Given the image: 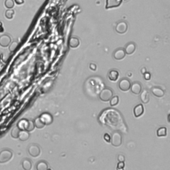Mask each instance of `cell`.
Instances as JSON below:
<instances>
[{"label": "cell", "instance_id": "cell-1", "mask_svg": "<svg viewBox=\"0 0 170 170\" xmlns=\"http://www.w3.org/2000/svg\"><path fill=\"white\" fill-rule=\"evenodd\" d=\"M99 120L104 125L113 130L126 132L127 127L121 114L114 109H107L99 116Z\"/></svg>", "mask_w": 170, "mask_h": 170}, {"label": "cell", "instance_id": "cell-2", "mask_svg": "<svg viewBox=\"0 0 170 170\" xmlns=\"http://www.w3.org/2000/svg\"><path fill=\"white\" fill-rule=\"evenodd\" d=\"M13 157V152L9 149H4L0 151V164H5Z\"/></svg>", "mask_w": 170, "mask_h": 170}, {"label": "cell", "instance_id": "cell-3", "mask_svg": "<svg viewBox=\"0 0 170 170\" xmlns=\"http://www.w3.org/2000/svg\"><path fill=\"white\" fill-rule=\"evenodd\" d=\"M113 97L112 90L109 88H105L102 89L99 94V98L103 102H108Z\"/></svg>", "mask_w": 170, "mask_h": 170}, {"label": "cell", "instance_id": "cell-4", "mask_svg": "<svg viewBox=\"0 0 170 170\" xmlns=\"http://www.w3.org/2000/svg\"><path fill=\"white\" fill-rule=\"evenodd\" d=\"M112 146L115 147L120 146L122 142V135L118 132H115L112 134V136H110V141Z\"/></svg>", "mask_w": 170, "mask_h": 170}, {"label": "cell", "instance_id": "cell-5", "mask_svg": "<svg viewBox=\"0 0 170 170\" xmlns=\"http://www.w3.org/2000/svg\"><path fill=\"white\" fill-rule=\"evenodd\" d=\"M28 152L32 157H37L41 154V149L37 144H31L28 148Z\"/></svg>", "mask_w": 170, "mask_h": 170}, {"label": "cell", "instance_id": "cell-6", "mask_svg": "<svg viewBox=\"0 0 170 170\" xmlns=\"http://www.w3.org/2000/svg\"><path fill=\"white\" fill-rule=\"evenodd\" d=\"M130 86H131L130 81L127 79H126V78H124V79H122L120 80L118 84L119 88L122 91L124 92H126L127 90H129L130 88Z\"/></svg>", "mask_w": 170, "mask_h": 170}, {"label": "cell", "instance_id": "cell-7", "mask_svg": "<svg viewBox=\"0 0 170 170\" xmlns=\"http://www.w3.org/2000/svg\"><path fill=\"white\" fill-rule=\"evenodd\" d=\"M39 118L45 125H50L53 122V117L49 112L42 113L39 116Z\"/></svg>", "mask_w": 170, "mask_h": 170}, {"label": "cell", "instance_id": "cell-8", "mask_svg": "<svg viewBox=\"0 0 170 170\" xmlns=\"http://www.w3.org/2000/svg\"><path fill=\"white\" fill-rule=\"evenodd\" d=\"M12 42V38L8 35H3L0 36V46L2 47H8Z\"/></svg>", "mask_w": 170, "mask_h": 170}, {"label": "cell", "instance_id": "cell-9", "mask_svg": "<svg viewBox=\"0 0 170 170\" xmlns=\"http://www.w3.org/2000/svg\"><path fill=\"white\" fill-rule=\"evenodd\" d=\"M116 31L118 33H124L127 30V25L125 21H120L116 26Z\"/></svg>", "mask_w": 170, "mask_h": 170}, {"label": "cell", "instance_id": "cell-10", "mask_svg": "<svg viewBox=\"0 0 170 170\" xmlns=\"http://www.w3.org/2000/svg\"><path fill=\"white\" fill-rule=\"evenodd\" d=\"M130 90L132 93L134 94H139L141 92L142 87H141V84L139 82H134L132 84H131L130 86Z\"/></svg>", "mask_w": 170, "mask_h": 170}, {"label": "cell", "instance_id": "cell-11", "mask_svg": "<svg viewBox=\"0 0 170 170\" xmlns=\"http://www.w3.org/2000/svg\"><path fill=\"white\" fill-rule=\"evenodd\" d=\"M126 55V54L124 51V49L122 48H119L118 49H116V50L114 52L113 56H114V58L116 60H122L125 57Z\"/></svg>", "mask_w": 170, "mask_h": 170}, {"label": "cell", "instance_id": "cell-12", "mask_svg": "<svg viewBox=\"0 0 170 170\" xmlns=\"http://www.w3.org/2000/svg\"><path fill=\"white\" fill-rule=\"evenodd\" d=\"M134 114L136 118L140 117L141 115L144 114V108L143 105L141 104H137L134 108Z\"/></svg>", "mask_w": 170, "mask_h": 170}, {"label": "cell", "instance_id": "cell-13", "mask_svg": "<svg viewBox=\"0 0 170 170\" xmlns=\"http://www.w3.org/2000/svg\"><path fill=\"white\" fill-rule=\"evenodd\" d=\"M122 0H106V8L110 9L116 8L121 4Z\"/></svg>", "mask_w": 170, "mask_h": 170}, {"label": "cell", "instance_id": "cell-14", "mask_svg": "<svg viewBox=\"0 0 170 170\" xmlns=\"http://www.w3.org/2000/svg\"><path fill=\"white\" fill-rule=\"evenodd\" d=\"M136 50V45L134 42H130L129 43H127L124 48V51L126 54L127 55H131Z\"/></svg>", "mask_w": 170, "mask_h": 170}, {"label": "cell", "instance_id": "cell-15", "mask_svg": "<svg viewBox=\"0 0 170 170\" xmlns=\"http://www.w3.org/2000/svg\"><path fill=\"white\" fill-rule=\"evenodd\" d=\"M151 93L154 96H155L156 97H159L161 98L163 97L165 94L164 91L161 88L158 87H155L151 88Z\"/></svg>", "mask_w": 170, "mask_h": 170}, {"label": "cell", "instance_id": "cell-16", "mask_svg": "<svg viewBox=\"0 0 170 170\" xmlns=\"http://www.w3.org/2000/svg\"><path fill=\"white\" fill-rule=\"evenodd\" d=\"M108 77L110 80L111 81H116L118 80L119 77V72L117 70H110V72L108 73Z\"/></svg>", "mask_w": 170, "mask_h": 170}, {"label": "cell", "instance_id": "cell-17", "mask_svg": "<svg viewBox=\"0 0 170 170\" xmlns=\"http://www.w3.org/2000/svg\"><path fill=\"white\" fill-rule=\"evenodd\" d=\"M140 100L144 104H147L150 101V95L147 90H144L141 93H140Z\"/></svg>", "mask_w": 170, "mask_h": 170}, {"label": "cell", "instance_id": "cell-18", "mask_svg": "<svg viewBox=\"0 0 170 170\" xmlns=\"http://www.w3.org/2000/svg\"><path fill=\"white\" fill-rule=\"evenodd\" d=\"M30 137V134L27 130H20L18 138L22 141H27Z\"/></svg>", "mask_w": 170, "mask_h": 170}, {"label": "cell", "instance_id": "cell-19", "mask_svg": "<svg viewBox=\"0 0 170 170\" xmlns=\"http://www.w3.org/2000/svg\"><path fill=\"white\" fill-rule=\"evenodd\" d=\"M28 125V120L27 119H21L17 123V126L20 130H26Z\"/></svg>", "mask_w": 170, "mask_h": 170}, {"label": "cell", "instance_id": "cell-20", "mask_svg": "<svg viewBox=\"0 0 170 170\" xmlns=\"http://www.w3.org/2000/svg\"><path fill=\"white\" fill-rule=\"evenodd\" d=\"M21 165H22V167L25 170H30L32 168V163L30 159L27 158L23 159Z\"/></svg>", "mask_w": 170, "mask_h": 170}, {"label": "cell", "instance_id": "cell-21", "mask_svg": "<svg viewBox=\"0 0 170 170\" xmlns=\"http://www.w3.org/2000/svg\"><path fill=\"white\" fill-rule=\"evenodd\" d=\"M80 45V41L76 37H71L69 40V45L71 48H76Z\"/></svg>", "mask_w": 170, "mask_h": 170}, {"label": "cell", "instance_id": "cell-22", "mask_svg": "<svg viewBox=\"0 0 170 170\" xmlns=\"http://www.w3.org/2000/svg\"><path fill=\"white\" fill-rule=\"evenodd\" d=\"M36 169L37 170H47L48 169V164L45 161L39 162L37 164Z\"/></svg>", "mask_w": 170, "mask_h": 170}, {"label": "cell", "instance_id": "cell-23", "mask_svg": "<svg viewBox=\"0 0 170 170\" xmlns=\"http://www.w3.org/2000/svg\"><path fill=\"white\" fill-rule=\"evenodd\" d=\"M33 122H34V124H35V127H37V128H38V129L43 128V127L45 126V124L42 122V120L40 119L39 117H38V118H35Z\"/></svg>", "mask_w": 170, "mask_h": 170}, {"label": "cell", "instance_id": "cell-24", "mask_svg": "<svg viewBox=\"0 0 170 170\" xmlns=\"http://www.w3.org/2000/svg\"><path fill=\"white\" fill-rule=\"evenodd\" d=\"M167 135V128L165 127H161L157 130V136L158 137H164Z\"/></svg>", "mask_w": 170, "mask_h": 170}, {"label": "cell", "instance_id": "cell-25", "mask_svg": "<svg viewBox=\"0 0 170 170\" xmlns=\"http://www.w3.org/2000/svg\"><path fill=\"white\" fill-rule=\"evenodd\" d=\"M19 132H20V130L18 128V127L15 126L12 130V132H11V136H12V137L14 138V139H17L19 137Z\"/></svg>", "mask_w": 170, "mask_h": 170}, {"label": "cell", "instance_id": "cell-26", "mask_svg": "<svg viewBox=\"0 0 170 170\" xmlns=\"http://www.w3.org/2000/svg\"><path fill=\"white\" fill-rule=\"evenodd\" d=\"M15 15V11L12 9H8L5 12V16L8 19H12Z\"/></svg>", "mask_w": 170, "mask_h": 170}, {"label": "cell", "instance_id": "cell-27", "mask_svg": "<svg viewBox=\"0 0 170 170\" xmlns=\"http://www.w3.org/2000/svg\"><path fill=\"white\" fill-rule=\"evenodd\" d=\"M4 5L7 9H12L15 6V2L14 0H5Z\"/></svg>", "mask_w": 170, "mask_h": 170}, {"label": "cell", "instance_id": "cell-28", "mask_svg": "<svg viewBox=\"0 0 170 170\" xmlns=\"http://www.w3.org/2000/svg\"><path fill=\"white\" fill-rule=\"evenodd\" d=\"M109 101H110V105L111 106H115L118 104L119 97H118V96H114V97H112L110 98V100Z\"/></svg>", "mask_w": 170, "mask_h": 170}, {"label": "cell", "instance_id": "cell-29", "mask_svg": "<svg viewBox=\"0 0 170 170\" xmlns=\"http://www.w3.org/2000/svg\"><path fill=\"white\" fill-rule=\"evenodd\" d=\"M17 46H18V42L14 41L13 42H11V43L8 46L9 47V50L11 53H13L15 51V49H17Z\"/></svg>", "mask_w": 170, "mask_h": 170}, {"label": "cell", "instance_id": "cell-30", "mask_svg": "<svg viewBox=\"0 0 170 170\" xmlns=\"http://www.w3.org/2000/svg\"><path fill=\"white\" fill-rule=\"evenodd\" d=\"M35 124H34V122L33 120H28V125L27 127V129L26 130L27 132H31V131H33L35 129Z\"/></svg>", "mask_w": 170, "mask_h": 170}, {"label": "cell", "instance_id": "cell-31", "mask_svg": "<svg viewBox=\"0 0 170 170\" xmlns=\"http://www.w3.org/2000/svg\"><path fill=\"white\" fill-rule=\"evenodd\" d=\"M125 167L124 162H119L117 164V169H124Z\"/></svg>", "mask_w": 170, "mask_h": 170}, {"label": "cell", "instance_id": "cell-32", "mask_svg": "<svg viewBox=\"0 0 170 170\" xmlns=\"http://www.w3.org/2000/svg\"><path fill=\"white\" fill-rule=\"evenodd\" d=\"M144 78L146 80H150L151 79V74L148 72L145 73L144 74Z\"/></svg>", "mask_w": 170, "mask_h": 170}, {"label": "cell", "instance_id": "cell-33", "mask_svg": "<svg viewBox=\"0 0 170 170\" xmlns=\"http://www.w3.org/2000/svg\"><path fill=\"white\" fill-rule=\"evenodd\" d=\"M104 140L106 141V142H110V136L107 133H106L104 134Z\"/></svg>", "mask_w": 170, "mask_h": 170}, {"label": "cell", "instance_id": "cell-34", "mask_svg": "<svg viewBox=\"0 0 170 170\" xmlns=\"http://www.w3.org/2000/svg\"><path fill=\"white\" fill-rule=\"evenodd\" d=\"M118 160L119 162H124L125 161L124 155H122V154H119L118 155Z\"/></svg>", "mask_w": 170, "mask_h": 170}, {"label": "cell", "instance_id": "cell-35", "mask_svg": "<svg viewBox=\"0 0 170 170\" xmlns=\"http://www.w3.org/2000/svg\"><path fill=\"white\" fill-rule=\"evenodd\" d=\"M14 2H15V3L17 5H19L23 4L25 2L24 0H14Z\"/></svg>", "mask_w": 170, "mask_h": 170}, {"label": "cell", "instance_id": "cell-36", "mask_svg": "<svg viewBox=\"0 0 170 170\" xmlns=\"http://www.w3.org/2000/svg\"><path fill=\"white\" fill-rule=\"evenodd\" d=\"M90 69L93 70H97V65H94L93 63H92L90 65Z\"/></svg>", "mask_w": 170, "mask_h": 170}, {"label": "cell", "instance_id": "cell-37", "mask_svg": "<svg viewBox=\"0 0 170 170\" xmlns=\"http://www.w3.org/2000/svg\"><path fill=\"white\" fill-rule=\"evenodd\" d=\"M3 31H4V29H3V24L1 21H0V33H2V32H3Z\"/></svg>", "mask_w": 170, "mask_h": 170}, {"label": "cell", "instance_id": "cell-38", "mask_svg": "<svg viewBox=\"0 0 170 170\" xmlns=\"http://www.w3.org/2000/svg\"><path fill=\"white\" fill-rule=\"evenodd\" d=\"M147 72V70H146V69L145 68V67H143L142 69H141V74H144L145 73H146Z\"/></svg>", "mask_w": 170, "mask_h": 170}]
</instances>
